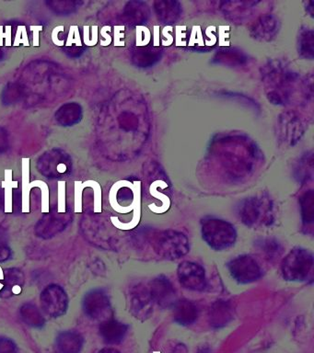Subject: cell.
Returning <instances> with one entry per match:
<instances>
[{
  "label": "cell",
  "mask_w": 314,
  "mask_h": 353,
  "mask_svg": "<svg viewBox=\"0 0 314 353\" xmlns=\"http://www.w3.org/2000/svg\"><path fill=\"white\" fill-rule=\"evenodd\" d=\"M74 213L82 214V194L83 190L86 188L82 181H75Z\"/></svg>",
  "instance_id": "21"
},
{
  "label": "cell",
  "mask_w": 314,
  "mask_h": 353,
  "mask_svg": "<svg viewBox=\"0 0 314 353\" xmlns=\"http://www.w3.org/2000/svg\"><path fill=\"white\" fill-rule=\"evenodd\" d=\"M232 278L240 284H251L262 275V270L256 260L247 255L235 258L228 264Z\"/></svg>",
  "instance_id": "5"
},
{
  "label": "cell",
  "mask_w": 314,
  "mask_h": 353,
  "mask_svg": "<svg viewBox=\"0 0 314 353\" xmlns=\"http://www.w3.org/2000/svg\"><path fill=\"white\" fill-rule=\"evenodd\" d=\"M5 180L1 183V188L4 189L5 213L12 214V190L18 188L17 181H12V170H5Z\"/></svg>",
  "instance_id": "13"
},
{
  "label": "cell",
  "mask_w": 314,
  "mask_h": 353,
  "mask_svg": "<svg viewBox=\"0 0 314 353\" xmlns=\"http://www.w3.org/2000/svg\"><path fill=\"white\" fill-rule=\"evenodd\" d=\"M107 337L110 341H120L123 339L124 334L126 332V328L119 323H113L106 328Z\"/></svg>",
  "instance_id": "20"
},
{
  "label": "cell",
  "mask_w": 314,
  "mask_h": 353,
  "mask_svg": "<svg viewBox=\"0 0 314 353\" xmlns=\"http://www.w3.org/2000/svg\"><path fill=\"white\" fill-rule=\"evenodd\" d=\"M64 32V26H58L52 32V41L56 45L63 46L65 43L64 40L59 39V32Z\"/></svg>",
  "instance_id": "27"
},
{
  "label": "cell",
  "mask_w": 314,
  "mask_h": 353,
  "mask_svg": "<svg viewBox=\"0 0 314 353\" xmlns=\"http://www.w3.org/2000/svg\"><path fill=\"white\" fill-rule=\"evenodd\" d=\"M159 256L167 260H176L189 251V241L183 233L168 230L159 234L154 243Z\"/></svg>",
  "instance_id": "3"
},
{
  "label": "cell",
  "mask_w": 314,
  "mask_h": 353,
  "mask_svg": "<svg viewBox=\"0 0 314 353\" xmlns=\"http://www.w3.org/2000/svg\"><path fill=\"white\" fill-rule=\"evenodd\" d=\"M84 185L87 187H91L94 192V213L100 214L102 213V189L100 184L97 181H87L83 183Z\"/></svg>",
  "instance_id": "19"
},
{
  "label": "cell",
  "mask_w": 314,
  "mask_h": 353,
  "mask_svg": "<svg viewBox=\"0 0 314 353\" xmlns=\"http://www.w3.org/2000/svg\"><path fill=\"white\" fill-rule=\"evenodd\" d=\"M81 46L82 42H81L80 32H78V26L70 27L69 34L67 35V46H71L72 45Z\"/></svg>",
  "instance_id": "24"
},
{
  "label": "cell",
  "mask_w": 314,
  "mask_h": 353,
  "mask_svg": "<svg viewBox=\"0 0 314 353\" xmlns=\"http://www.w3.org/2000/svg\"><path fill=\"white\" fill-rule=\"evenodd\" d=\"M159 57H161V52L159 50L145 49V50L137 52V56L134 57V60L137 62V65H139V66L146 67L156 63Z\"/></svg>",
  "instance_id": "16"
},
{
  "label": "cell",
  "mask_w": 314,
  "mask_h": 353,
  "mask_svg": "<svg viewBox=\"0 0 314 353\" xmlns=\"http://www.w3.org/2000/svg\"><path fill=\"white\" fill-rule=\"evenodd\" d=\"M277 21L272 17L262 18L254 30V36L260 39H269L277 32Z\"/></svg>",
  "instance_id": "14"
},
{
  "label": "cell",
  "mask_w": 314,
  "mask_h": 353,
  "mask_svg": "<svg viewBox=\"0 0 314 353\" xmlns=\"http://www.w3.org/2000/svg\"><path fill=\"white\" fill-rule=\"evenodd\" d=\"M313 268V255L304 249L289 252L282 263L283 277L287 281L303 282L308 279Z\"/></svg>",
  "instance_id": "2"
},
{
  "label": "cell",
  "mask_w": 314,
  "mask_h": 353,
  "mask_svg": "<svg viewBox=\"0 0 314 353\" xmlns=\"http://www.w3.org/2000/svg\"><path fill=\"white\" fill-rule=\"evenodd\" d=\"M153 303L150 289L142 284L135 288L131 300L132 310L135 316L142 320L150 317L153 312Z\"/></svg>",
  "instance_id": "8"
},
{
  "label": "cell",
  "mask_w": 314,
  "mask_h": 353,
  "mask_svg": "<svg viewBox=\"0 0 314 353\" xmlns=\"http://www.w3.org/2000/svg\"><path fill=\"white\" fill-rule=\"evenodd\" d=\"M234 319V308L225 301H216L210 308V320L213 328H219L228 325Z\"/></svg>",
  "instance_id": "10"
},
{
  "label": "cell",
  "mask_w": 314,
  "mask_h": 353,
  "mask_svg": "<svg viewBox=\"0 0 314 353\" xmlns=\"http://www.w3.org/2000/svg\"><path fill=\"white\" fill-rule=\"evenodd\" d=\"M202 236L205 242L215 251H224L234 245L237 232L231 223L224 220H205L202 225Z\"/></svg>",
  "instance_id": "1"
},
{
  "label": "cell",
  "mask_w": 314,
  "mask_h": 353,
  "mask_svg": "<svg viewBox=\"0 0 314 353\" xmlns=\"http://www.w3.org/2000/svg\"><path fill=\"white\" fill-rule=\"evenodd\" d=\"M177 274L179 281L186 289L200 292L207 287L205 270L197 263H181L178 267Z\"/></svg>",
  "instance_id": "6"
},
{
  "label": "cell",
  "mask_w": 314,
  "mask_h": 353,
  "mask_svg": "<svg viewBox=\"0 0 314 353\" xmlns=\"http://www.w3.org/2000/svg\"><path fill=\"white\" fill-rule=\"evenodd\" d=\"M58 213H66V181H58Z\"/></svg>",
  "instance_id": "22"
},
{
  "label": "cell",
  "mask_w": 314,
  "mask_h": 353,
  "mask_svg": "<svg viewBox=\"0 0 314 353\" xmlns=\"http://www.w3.org/2000/svg\"><path fill=\"white\" fill-rule=\"evenodd\" d=\"M150 293L153 302L159 308L166 309L173 308L176 304L175 287L170 280L164 275L156 277L151 282Z\"/></svg>",
  "instance_id": "7"
},
{
  "label": "cell",
  "mask_w": 314,
  "mask_h": 353,
  "mask_svg": "<svg viewBox=\"0 0 314 353\" xmlns=\"http://www.w3.org/2000/svg\"><path fill=\"white\" fill-rule=\"evenodd\" d=\"M89 26H84V43L88 46H93L96 45L97 42H98V27L93 26L91 27V34H93V37H89Z\"/></svg>",
  "instance_id": "23"
},
{
  "label": "cell",
  "mask_w": 314,
  "mask_h": 353,
  "mask_svg": "<svg viewBox=\"0 0 314 353\" xmlns=\"http://www.w3.org/2000/svg\"><path fill=\"white\" fill-rule=\"evenodd\" d=\"M262 205L258 200L250 199L246 201L240 210V218L245 225L251 227L256 225L261 216Z\"/></svg>",
  "instance_id": "11"
},
{
  "label": "cell",
  "mask_w": 314,
  "mask_h": 353,
  "mask_svg": "<svg viewBox=\"0 0 314 353\" xmlns=\"http://www.w3.org/2000/svg\"><path fill=\"white\" fill-rule=\"evenodd\" d=\"M260 251L268 258V259H276L282 253L283 249L280 244L275 240H262L256 243Z\"/></svg>",
  "instance_id": "15"
},
{
  "label": "cell",
  "mask_w": 314,
  "mask_h": 353,
  "mask_svg": "<svg viewBox=\"0 0 314 353\" xmlns=\"http://www.w3.org/2000/svg\"><path fill=\"white\" fill-rule=\"evenodd\" d=\"M300 53L308 58H313V34L308 31L302 34L300 37Z\"/></svg>",
  "instance_id": "18"
},
{
  "label": "cell",
  "mask_w": 314,
  "mask_h": 353,
  "mask_svg": "<svg viewBox=\"0 0 314 353\" xmlns=\"http://www.w3.org/2000/svg\"><path fill=\"white\" fill-rule=\"evenodd\" d=\"M173 319L181 326H190L197 321L199 310L194 303L183 300L173 306Z\"/></svg>",
  "instance_id": "9"
},
{
  "label": "cell",
  "mask_w": 314,
  "mask_h": 353,
  "mask_svg": "<svg viewBox=\"0 0 314 353\" xmlns=\"http://www.w3.org/2000/svg\"><path fill=\"white\" fill-rule=\"evenodd\" d=\"M23 43V45L29 46V40L27 37V32L25 27L19 26L17 34H16L14 45L19 46Z\"/></svg>",
  "instance_id": "25"
},
{
  "label": "cell",
  "mask_w": 314,
  "mask_h": 353,
  "mask_svg": "<svg viewBox=\"0 0 314 353\" xmlns=\"http://www.w3.org/2000/svg\"><path fill=\"white\" fill-rule=\"evenodd\" d=\"M303 222L311 224L313 222V192L310 191L304 195L302 201Z\"/></svg>",
  "instance_id": "17"
},
{
  "label": "cell",
  "mask_w": 314,
  "mask_h": 353,
  "mask_svg": "<svg viewBox=\"0 0 314 353\" xmlns=\"http://www.w3.org/2000/svg\"><path fill=\"white\" fill-rule=\"evenodd\" d=\"M4 280V271L2 270L1 266H0V282Z\"/></svg>",
  "instance_id": "29"
},
{
  "label": "cell",
  "mask_w": 314,
  "mask_h": 353,
  "mask_svg": "<svg viewBox=\"0 0 314 353\" xmlns=\"http://www.w3.org/2000/svg\"><path fill=\"white\" fill-rule=\"evenodd\" d=\"M6 39L5 45L7 46L12 45V28L8 27L6 32H4L3 28L0 26V46L3 45V40Z\"/></svg>",
  "instance_id": "26"
},
{
  "label": "cell",
  "mask_w": 314,
  "mask_h": 353,
  "mask_svg": "<svg viewBox=\"0 0 314 353\" xmlns=\"http://www.w3.org/2000/svg\"><path fill=\"white\" fill-rule=\"evenodd\" d=\"M197 353H211V352H210V350L208 349H202V350H200L199 352Z\"/></svg>",
  "instance_id": "30"
},
{
  "label": "cell",
  "mask_w": 314,
  "mask_h": 353,
  "mask_svg": "<svg viewBox=\"0 0 314 353\" xmlns=\"http://www.w3.org/2000/svg\"><path fill=\"white\" fill-rule=\"evenodd\" d=\"M30 29L34 32V45L39 46V32L42 31L43 26H31Z\"/></svg>",
  "instance_id": "28"
},
{
  "label": "cell",
  "mask_w": 314,
  "mask_h": 353,
  "mask_svg": "<svg viewBox=\"0 0 314 353\" xmlns=\"http://www.w3.org/2000/svg\"><path fill=\"white\" fill-rule=\"evenodd\" d=\"M30 159H23L21 160V168H23V192H21V212L23 214L31 213V203H30V192L34 187H38L41 190V211L43 214H48L49 209V188L47 183L43 181H30Z\"/></svg>",
  "instance_id": "4"
},
{
  "label": "cell",
  "mask_w": 314,
  "mask_h": 353,
  "mask_svg": "<svg viewBox=\"0 0 314 353\" xmlns=\"http://www.w3.org/2000/svg\"><path fill=\"white\" fill-rule=\"evenodd\" d=\"M155 4L157 14L164 23H175L180 16L181 7L178 2H156Z\"/></svg>",
  "instance_id": "12"
}]
</instances>
